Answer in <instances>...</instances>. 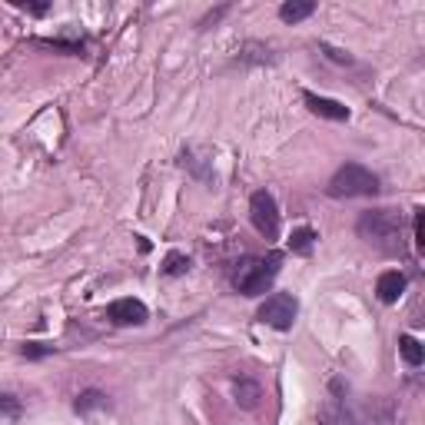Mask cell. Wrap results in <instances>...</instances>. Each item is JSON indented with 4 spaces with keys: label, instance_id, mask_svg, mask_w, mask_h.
I'll return each mask as SVG.
<instances>
[{
    "label": "cell",
    "instance_id": "obj_1",
    "mask_svg": "<svg viewBox=\"0 0 425 425\" xmlns=\"http://www.w3.org/2000/svg\"><path fill=\"white\" fill-rule=\"evenodd\" d=\"M402 216L392 210H369L359 216V223H356V233H359V240L372 246V249H379V253H402Z\"/></svg>",
    "mask_w": 425,
    "mask_h": 425
},
{
    "label": "cell",
    "instance_id": "obj_2",
    "mask_svg": "<svg viewBox=\"0 0 425 425\" xmlns=\"http://www.w3.org/2000/svg\"><path fill=\"white\" fill-rule=\"evenodd\" d=\"M329 197L335 199H356V197H376L379 193V176L372 169H365L362 163H346L333 173L329 180Z\"/></svg>",
    "mask_w": 425,
    "mask_h": 425
},
{
    "label": "cell",
    "instance_id": "obj_3",
    "mask_svg": "<svg viewBox=\"0 0 425 425\" xmlns=\"http://www.w3.org/2000/svg\"><path fill=\"white\" fill-rule=\"evenodd\" d=\"M276 276H279V256H269V259L249 256L236 266L233 286L240 289L243 296H262L276 283Z\"/></svg>",
    "mask_w": 425,
    "mask_h": 425
},
{
    "label": "cell",
    "instance_id": "obj_4",
    "mask_svg": "<svg viewBox=\"0 0 425 425\" xmlns=\"http://www.w3.org/2000/svg\"><path fill=\"white\" fill-rule=\"evenodd\" d=\"M249 223L262 240H279V206L269 190H256L249 197Z\"/></svg>",
    "mask_w": 425,
    "mask_h": 425
},
{
    "label": "cell",
    "instance_id": "obj_5",
    "mask_svg": "<svg viewBox=\"0 0 425 425\" xmlns=\"http://www.w3.org/2000/svg\"><path fill=\"white\" fill-rule=\"evenodd\" d=\"M296 312H299L296 296H289V292H273V296H266V303L256 309V319L266 322V326H273V329H279V333H289L292 322H296Z\"/></svg>",
    "mask_w": 425,
    "mask_h": 425
},
{
    "label": "cell",
    "instance_id": "obj_6",
    "mask_svg": "<svg viewBox=\"0 0 425 425\" xmlns=\"http://www.w3.org/2000/svg\"><path fill=\"white\" fill-rule=\"evenodd\" d=\"M356 425H399V412H395L392 399H372L362 409L356 412Z\"/></svg>",
    "mask_w": 425,
    "mask_h": 425
},
{
    "label": "cell",
    "instance_id": "obj_7",
    "mask_svg": "<svg viewBox=\"0 0 425 425\" xmlns=\"http://www.w3.org/2000/svg\"><path fill=\"white\" fill-rule=\"evenodd\" d=\"M106 319L113 326H143L150 319V312H147V306L140 303V299H117V303H110V309H106Z\"/></svg>",
    "mask_w": 425,
    "mask_h": 425
},
{
    "label": "cell",
    "instance_id": "obj_8",
    "mask_svg": "<svg viewBox=\"0 0 425 425\" xmlns=\"http://www.w3.org/2000/svg\"><path fill=\"white\" fill-rule=\"evenodd\" d=\"M303 100L316 117H326V120H335V123L349 120V106L339 103V100H329V97H319V93H309V90L303 93Z\"/></svg>",
    "mask_w": 425,
    "mask_h": 425
},
{
    "label": "cell",
    "instance_id": "obj_9",
    "mask_svg": "<svg viewBox=\"0 0 425 425\" xmlns=\"http://www.w3.org/2000/svg\"><path fill=\"white\" fill-rule=\"evenodd\" d=\"M233 399H236L240 409L253 412L259 406V399H262V385L256 379H249V376H236L233 379Z\"/></svg>",
    "mask_w": 425,
    "mask_h": 425
},
{
    "label": "cell",
    "instance_id": "obj_10",
    "mask_svg": "<svg viewBox=\"0 0 425 425\" xmlns=\"http://www.w3.org/2000/svg\"><path fill=\"white\" fill-rule=\"evenodd\" d=\"M406 292V273H399V269H389V273L379 276V283H376V296H379L382 303H399V296Z\"/></svg>",
    "mask_w": 425,
    "mask_h": 425
},
{
    "label": "cell",
    "instance_id": "obj_11",
    "mask_svg": "<svg viewBox=\"0 0 425 425\" xmlns=\"http://www.w3.org/2000/svg\"><path fill=\"white\" fill-rule=\"evenodd\" d=\"M103 409H110V399L100 389H87V392L76 395V402H74L76 415H90V412H103Z\"/></svg>",
    "mask_w": 425,
    "mask_h": 425
},
{
    "label": "cell",
    "instance_id": "obj_12",
    "mask_svg": "<svg viewBox=\"0 0 425 425\" xmlns=\"http://www.w3.org/2000/svg\"><path fill=\"white\" fill-rule=\"evenodd\" d=\"M316 14V3L312 0H286L283 7H279V17L286 20V24H299L306 17Z\"/></svg>",
    "mask_w": 425,
    "mask_h": 425
},
{
    "label": "cell",
    "instance_id": "obj_13",
    "mask_svg": "<svg viewBox=\"0 0 425 425\" xmlns=\"http://www.w3.org/2000/svg\"><path fill=\"white\" fill-rule=\"evenodd\" d=\"M399 352H402V359H406L412 369H419V365H422V359H425L422 342H419L415 335H409V333L399 335Z\"/></svg>",
    "mask_w": 425,
    "mask_h": 425
},
{
    "label": "cell",
    "instance_id": "obj_14",
    "mask_svg": "<svg viewBox=\"0 0 425 425\" xmlns=\"http://www.w3.org/2000/svg\"><path fill=\"white\" fill-rule=\"evenodd\" d=\"M316 229L312 226H299V229H292V236H289V249L292 253H299V256H309L312 253V246H316Z\"/></svg>",
    "mask_w": 425,
    "mask_h": 425
},
{
    "label": "cell",
    "instance_id": "obj_15",
    "mask_svg": "<svg viewBox=\"0 0 425 425\" xmlns=\"http://www.w3.org/2000/svg\"><path fill=\"white\" fill-rule=\"evenodd\" d=\"M20 415H24V402H20L17 395H10V392L0 395V425L17 422Z\"/></svg>",
    "mask_w": 425,
    "mask_h": 425
},
{
    "label": "cell",
    "instance_id": "obj_16",
    "mask_svg": "<svg viewBox=\"0 0 425 425\" xmlns=\"http://www.w3.org/2000/svg\"><path fill=\"white\" fill-rule=\"evenodd\" d=\"M190 273V256L186 253H167L163 259V276H183Z\"/></svg>",
    "mask_w": 425,
    "mask_h": 425
},
{
    "label": "cell",
    "instance_id": "obj_17",
    "mask_svg": "<svg viewBox=\"0 0 425 425\" xmlns=\"http://www.w3.org/2000/svg\"><path fill=\"white\" fill-rule=\"evenodd\" d=\"M319 50H322V53H326V57H329V60H335V63H342V67H352V57L349 53H346V50H335V47H329V44H319Z\"/></svg>",
    "mask_w": 425,
    "mask_h": 425
},
{
    "label": "cell",
    "instance_id": "obj_18",
    "mask_svg": "<svg viewBox=\"0 0 425 425\" xmlns=\"http://www.w3.org/2000/svg\"><path fill=\"white\" fill-rule=\"evenodd\" d=\"M412 236H415V240H412V243H415V249H419V253H422V249H425V229H422V210H415V219H412Z\"/></svg>",
    "mask_w": 425,
    "mask_h": 425
},
{
    "label": "cell",
    "instance_id": "obj_19",
    "mask_svg": "<svg viewBox=\"0 0 425 425\" xmlns=\"http://www.w3.org/2000/svg\"><path fill=\"white\" fill-rule=\"evenodd\" d=\"M20 352H24L27 359H44V356H50V352H53V346H44V342H27Z\"/></svg>",
    "mask_w": 425,
    "mask_h": 425
},
{
    "label": "cell",
    "instance_id": "obj_20",
    "mask_svg": "<svg viewBox=\"0 0 425 425\" xmlns=\"http://www.w3.org/2000/svg\"><path fill=\"white\" fill-rule=\"evenodd\" d=\"M17 7H24V10H31V14H47V10H50V3H17Z\"/></svg>",
    "mask_w": 425,
    "mask_h": 425
}]
</instances>
